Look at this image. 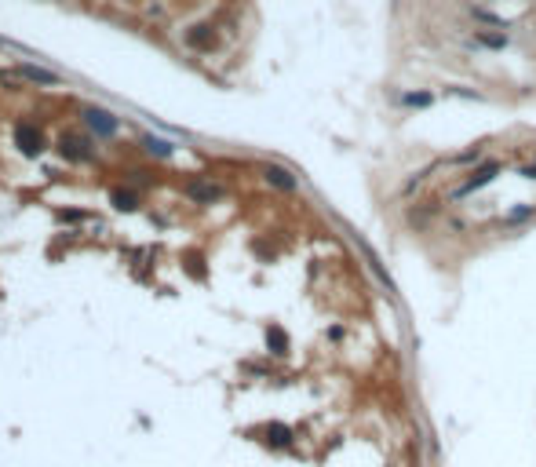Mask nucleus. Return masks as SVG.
Listing matches in <instances>:
<instances>
[{"label": "nucleus", "instance_id": "obj_1", "mask_svg": "<svg viewBox=\"0 0 536 467\" xmlns=\"http://www.w3.org/2000/svg\"><path fill=\"white\" fill-rule=\"evenodd\" d=\"M496 172H500V161H485L482 168H475V172H470L467 183L456 190V198H467V193H475V190H482V187H489L493 179H496Z\"/></svg>", "mask_w": 536, "mask_h": 467}, {"label": "nucleus", "instance_id": "obj_2", "mask_svg": "<svg viewBox=\"0 0 536 467\" xmlns=\"http://www.w3.org/2000/svg\"><path fill=\"white\" fill-rule=\"evenodd\" d=\"M15 142H19L22 153H30V158H33V153L44 150V132L37 124H19L15 128Z\"/></svg>", "mask_w": 536, "mask_h": 467}, {"label": "nucleus", "instance_id": "obj_3", "mask_svg": "<svg viewBox=\"0 0 536 467\" xmlns=\"http://www.w3.org/2000/svg\"><path fill=\"white\" fill-rule=\"evenodd\" d=\"M59 150H62V158H66V161H84L88 158V139L70 132V135L59 139Z\"/></svg>", "mask_w": 536, "mask_h": 467}, {"label": "nucleus", "instance_id": "obj_4", "mask_svg": "<svg viewBox=\"0 0 536 467\" xmlns=\"http://www.w3.org/2000/svg\"><path fill=\"white\" fill-rule=\"evenodd\" d=\"M263 179L270 187H277V190H296V179H292V172H288V168H281V164H266Z\"/></svg>", "mask_w": 536, "mask_h": 467}, {"label": "nucleus", "instance_id": "obj_5", "mask_svg": "<svg viewBox=\"0 0 536 467\" xmlns=\"http://www.w3.org/2000/svg\"><path fill=\"white\" fill-rule=\"evenodd\" d=\"M263 435H266L263 442L274 446V449H288L292 446V427H285V423H266Z\"/></svg>", "mask_w": 536, "mask_h": 467}, {"label": "nucleus", "instance_id": "obj_6", "mask_svg": "<svg viewBox=\"0 0 536 467\" xmlns=\"http://www.w3.org/2000/svg\"><path fill=\"white\" fill-rule=\"evenodd\" d=\"M84 124L92 128V132H99V135H110L113 128H117V121H113L106 110H88V113H84Z\"/></svg>", "mask_w": 536, "mask_h": 467}, {"label": "nucleus", "instance_id": "obj_7", "mask_svg": "<svg viewBox=\"0 0 536 467\" xmlns=\"http://www.w3.org/2000/svg\"><path fill=\"white\" fill-rule=\"evenodd\" d=\"M266 347H270V354H288V332L281 325H270L266 329Z\"/></svg>", "mask_w": 536, "mask_h": 467}, {"label": "nucleus", "instance_id": "obj_8", "mask_svg": "<svg viewBox=\"0 0 536 467\" xmlns=\"http://www.w3.org/2000/svg\"><path fill=\"white\" fill-rule=\"evenodd\" d=\"M186 41L194 48H201V51H208V48H215V33H212V26H194Z\"/></svg>", "mask_w": 536, "mask_h": 467}, {"label": "nucleus", "instance_id": "obj_9", "mask_svg": "<svg viewBox=\"0 0 536 467\" xmlns=\"http://www.w3.org/2000/svg\"><path fill=\"white\" fill-rule=\"evenodd\" d=\"M219 187H212V183H190V198H197V201H215L219 198Z\"/></svg>", "mask_w": 536, "mask_h": 467}, {"label": "nucleus", "instance_id": "obj_10", "mask_svg": "<svg viewBox=\"0 0 536 467\" xmlns=\"http://www.w3.org/2000/svg\"><path fill=\"white\" fill-rule=\"evenodd\" d=\"M22 77H30V81H37V84H59V77L51 73V70H37V66H22L19 70Z\"/></svg>", "mask_w": 536, "mask_h": 467}, {"label": "nucleus", "instance_id": "obj_11", "mask_svg": "<svg viewBox=\"0 0 536 467\" xmlns=\"http://www.w3.org/2000/svg\"><path fill=\"white\" fill-rule=\"evenodd\" d=\"M401 102H405V106H413V110H427L430 102H434V95L430 92H408Z\"/></svg>", "mask_w": 536, "mask_h": 467}, {"label": "nucleus", "instance_id": "obj_12", "mask_svg": "<svg viewBox=\"0 0 536 467\" xmlns=\"http://www.w3.org/2000/svg\"><path fill=\"white\" fill-rule=\"evenodd\" d=\"M478 41H482L485 48L500 51V48H507V33H478Z\"/></svg>", "mask_w": 536, "mask_h": 467}, {"label": "nucleus", "instance_id": "obj_13", "mask_svg": "<svg viewBox=\"0 0 536 467\" xmlns=\"http://www.w3.org/2000/svg\"><path fill=\"white\" fill-rule=\"evenodd\" d=\"M113 201H117L121 209H135V204H139V198L132 190H113Z\"/></svg>", "mask_w": 536, "mask_h": 467}, {"label": "nucleus", "instance_id": "obj_14", "mask_svg": "<svg viewBox=\"0 0 536 467\" xmlns=\"http://www.w3.org/2000/svg\"><path fill=\"white\" fill-rule=\"evenodd\" d=\"M478 158H482V150H478V146H475V150H464V153H456V161H459V164H470V161H478Z\"/></svg>", "mask_w": 536, "mask_h": 467}, {"label": "nucleus", "instance_id": "obj_15", "mask_svg": "<svg viewBox=\"0 0 536 467\" xmlns=\"http://www.w3.org/2000/svg\"><path fill=\"white\" fill-rule=\"evenodd\" d=\"M150 150L157 153V158H168V153H172V146H168V142H157V139L150 142Z\"/></svg>", "mask_w": 536, "mask_h": 467}]
</instances>
